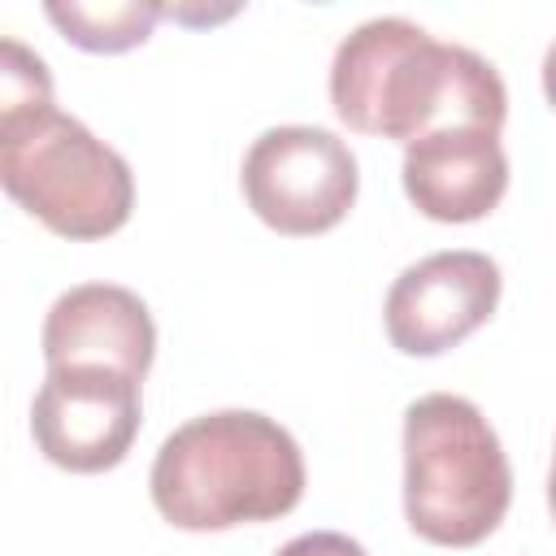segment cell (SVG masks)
I'll list each match as a JSON object with an SVG mask.
<instances>
[{
  "label": "cell",
  "mask_w": 556,
  "mask_h": 556,
  "mask_svg": "<svg viewBox=\"0 0 556 556\" xmlns=\"http://www.w3.org/2000/svg\"><path fill=\"white\" fill-rule=\"evenodd\" d=\"M330 104L343 126L382 139H421L443 126L500 130L508 91L500 70L465 43H439L408 17H369L339 39Z\"/></svg>",
  "instance_id": "1"
},
{
  "label": "cell",
  "mask_w": 556,
  "mask_h": 556,
  "mask_svg": "<svg viewBox=\"0 0 556 556\" xmlns=\"http://www.w3.org/2000/svg\"><path fill=\"white\" fill-rule=\"evenodd\" d=\"M152 504L178 530H230L300 504L304 456L287 426L252 408L182 421L152 460Z\"/></svg>",
  "instance_id": "2"
},
{
  "label": "cell",
  "mask_w": 556,
  "mask_h": 556,
  "mask_svg": "<svg viewBox=\"0 0 556 556\" xmlns=\"http://www.w3.org/2000/svg\"><path fill=\"white\" fill-rule=\"evenodd\" d=\"M508 500V456L473 400L430 391L404 408V517L421 539L473 547L504 521Z\"/></svg>",
  "instance_id": "3"
},
{
  "label": "cell",
  "mask_w": 556,
  "mask_h": 556,
  "mask_svg": "<svg viewBox=\"0 0 556 556\" xmlns=\"http://www.w3.org/2000/svg\"><path fill=\"white\" fill-rule=\"evenodd\" d=\"M0 182L65 239H104L122 230L135 208L126 156L56 104L0 117Z\"/></svg>",
  "instance_id": "4"
},
{
  "label": "cell",
  "mask_w": 556,
  "mask_h": 556,
  "mask_svg": "<svg viewBox=\"0 0 556 556\" xmlns=\"http://www.w3.org/2000/svg\"><path fill=\"white\" fill-rule=\"evenodd\" d=\"M248 208L278 235H321L356 200L361 174L352 148L326 126H269L243 156Z\"/></svg>",
  "instance_id": "5"
},
{
  "label": "cell",
  "mask_w": 556,
  "mask_h": 556,
  "mask_svg": "<svg viewBox=\"0 0 556 556\" xmlns=\"http://www.w3.org/2000/svg\"><path fill=\"white\" fill-rule=\"evenodd\" d=\"M39 452L70 473L113 469L139 434V378L104 365L48 369L30 404Z\"/></svg>",
  "instance_id": "6"
},
{
  "label": "cell",
  "mask_w": 556,
  "mask_h": 556,
  "mask_svg": "<svg viewBox=\"0 0 556 556\" xmlns=\"http://www.w3.org/2000/svg\"><path fill=\"white\" fill-rule=\"evenodd\" d=\"M500 265L486 252H434L387 291V334L404 356H439L469 339L500 304Z\"/></svg>",
  "instance_id": "7"
},
{
  "label": "cell",
  "mask_w": 556,
  "mask_h": 556,
  "mask_svg": "<svg viewBox=\"0 0 556 556\" xmlns=\"http://www.w3.org/2000/svg\"><path fill=\"white\" fill-rule=\"evenodd\" d=\"M156 352V326L148 304L117 282H83L52 300L43 317V361L61 365H104L143 382Z\"/></svg>",
  "instance_id": "8"
},
{
  "label": "cell",
  "mask_w": 556,
  "mask_h": 556,
  "mask_svg": "<svg viewBox=\"0 0 556 556\" xmlns=\"http://www.w3.org/2000/svg\"><path fill=\"white\" fill-rule=\"evenodd\" d=\"M508 187L500 130L443 126L404 148V191L434 222H478Z\"/></svg>",
  "instance_id": "9"
},
{
  "label": "cell",
  "mask_w": 556,
  "mask_h": 556,
  "mask_svg": "<svg viewBox=\"0 0 556 556\" xmlns=\"http://www.w3.org/2000/svg\"><path fill=\"white\" fill-rule=\"evenodd\" d=\"M43 13L61 26V35L87 52H126L143 43L165 13V4L152 0H109V4H87V0H48Z\"/></svg>",
  "instance_id": "10"
},
{
  "label": "cell",
  "mask_w": 556,
  "mask_h": 556,
  "mask_svg": "<svg viewBox=\"0 0 556 556\" xmlns=\"http://www.w3.org/2000/svg\"><path fill=\"white\" fill-rule=\"evenodd\" d=\"M35 109H52L48 65L17 39H0V117H22Z\"/></svg>",
  "instance_id": "11"
},
{
  "label": "cell",
  "mask_w": 556,
  "mask_h": 556,
  "mask_svg": "<svg viewBox=\"0 0 556 556\" xmlns=\"http://www.w3.org/2000/svg\"><path fill=\"white\" fill-rule=\"evenodd\" d=\"M274 556H369V552L339 530H308V534H295L291 543H282Z\"/></svg>",
  "instance_id": "12"
},
{
  "label": "cell",
  "mask_w": 556,
  "mask_h": 556,
  "mask_svg": "<svg viewBox=\"0 0 556 556\" xmlns=\"http://www.w3.org/2000/svg\"><path fill=\"white\" fill-rule=\"evenodd\" d=\"M543 96H547L552 109H556V39H552L547 52H543Z\"/></svg>",
  "instance_id": "13"
},
{
  "label": "cell",
  "mask_w": 556,
  "mask_h": 556,
  "mask_svg": "<svg viewBox=\"0 0 556 556\" xmlns=\"http://www.w3.org/2000/svg\"><path fill=\"white\" fill-rule=\"evenodd\" d=\"M547 508H552V521H556V452H552V473H547Z\"/></svg>",
  "instance_id": "14"
}]
</instances>
